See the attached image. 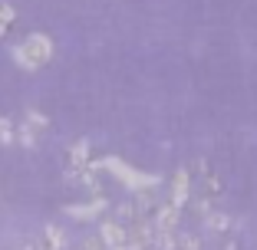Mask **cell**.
Masks as SVG:
<instances>
[{"label":"cell","instance_id":"1","mask_svg":"<svg viewBox=\"0 0 257 250\" xmlns=\"http://www.w3.org/2000/svg\"><path fill=\"white\" fill-rule=\"evenodd\" d=\"M14 60H17V66H23V69L46 66V63L53 60V40L46 37V33H30V37L14 50Z\"/></svg>","mask_w":257,"mask_h":250},{"label":"cell","instance_id":"2","mask_svg":"<svg viewBox=\"0 0 257 250\" xmlns=\"http://www.w3.org/2000/svg\"><path fill=\"white\" fill-rule=\"evenodd\" d=\"M89 168H106L109 174H115L125 188H132V191H145V188H155V184L162 181L159 174H145V171H136V168H128L125 161H119V158H102V161H92Z\"/></svg>","mask_w":257,"mask_h":250},{"label":"cell","instance_id":"3","mask_svg":"<svg viewBox=\"0 0 257 250\" xmlns=\"http://www.w3.org/2000/svg\"><path fill=\"white\" fill-rule=\"evenodd\" d=\"M99 240L106 243V250H128V230L119 220H102L99 227Z\"/></svg>","mask_w":257,"mask_h":250},{"label":"cell","instance_id":"4","mask_svg":"<svg viewBox=\"0 0 257 250\" xmlns=\"http://www.w3.org/2000/svg\"><path fill=\"white\" fill-rule=\"evenodd\" d=\"M69 171L66 174H79V171H86V168L92 165V158H89V142L86 138H79V142H73L69 145Z\"/></svg>","mask_w":257,"mask_h":250},{"label":"cell","instance_id":"5","mask_svg":"<svg viewBox=\"0 0 257 250\" xmlns=\"http://www.w3.org/2000/svg\"><path fill=\"white\" fill-rule=\"evenodd\" d=\"M102 211H106V197H96V201H89V204H69L66 207V214L73 220H96Z\"/></svg>","mask_w":257,"mask_h":250},{"label":"cell","instance_id":"6","mask_svg":"<svg viewBox=\"0 0 257 250\" xmlns=\"http://www.w3.org/2000/svg\"><path fill=\"white\" fill-rule=\"evenodd\" d=\"M168 204L175 207V211H182L185 204H188V171H175V181H172V201Z\"/></svg>","mask_w":257,"mask_h":250},{"label":"cell","instance_id":"7","mask_svg":"<svg viewBox=\"0 0 257 250\" xmlns=\"http://www.w3.org/2000/svg\"><path fill=\"white\" fill-rule=\"evenodd\" d=\"M178 214H182V211H175L172 204H159V207H155L152 227H155V230H175V227H178Z\"/></svg>","mask_w":257,"mask_h":250},{"label":"cell","instance_id":"8","mask_svg":"<svg viewBox=\"0 0 257 250\" xmlns=\"http://www.w3.org/2000/svg\"><path fill=\"white\" fill-rule=\"evenodd\" d=\"M40 240L46 243V250H66V234H63V227H56V224H46Z\"/></svg>","mask_w":257,"mask_h":250},{"label":"cell","instance_id":"9","mask_svg":"<svg viewBox=\"0 0 257 250\" xmlns=\"http://www.w3.org/2000/svg\"><path fill=\"white\" fill-rule=\"evenodd\" d=\"M204 224H208V230H214V234H224L227 227H231V217L221 211H211L208 217H204Z\"/></svg>","mask_w":257,"mask_h":250},{"label":"cell","instance_id":"10","mask_svg":"<svg viewBox=\"0 0 257 250\" xmlns=\"http://www.w3.org/2000/svg\"><path fill=\"white\" fill-rule=\"evenodd\" d=\"M23 125H27V129L37 135V132H43L46 125H50V119H46L43 112H37V109H27V122H23Z\"/></svg>","mask_w":257,"mask_h":250},{"label":"cell","instance_id":"11","mask_svg":"<svg viewBox=\"0 0 257 250\" xmlns=\"http://www.w3.org/2000/svg\"><path fill=\"white\" fill-rule=\"evenodd\" d=\"M10 142H17V129L7 115H0V145H10Z\"/></svg>","mask_w":257,"mask_h":250},{"label":"cell","instance_id":"12","mask_svg":"<svg viewBox=\"0 0 257 250\" xmlns=\"http://www.w3.org/2000/svg\"><path fill=\"white\" fill-rule=\"evenodd\" d=\"M175 250H204V243L195 234H178V247Z\"/></svg>","mask_w":257,"mask_h":250},{"label":"cell","instance_id":"13","mask_svg":"<svg viewBox=\"0 0 257 250\" xmlns=\"http://www.w3.org/2000/svg\"><path fill=\"white\" fill-rule=\"evenodd\" d=\"M14 20H17V7L4 0V4H0V23H4V27H14Z\"/></svg>","mask_w":257,"mask_h":250},{"label":"cell","instance_id":"14","mask_svg":"<svg viewBox=\"0 0 257 250\" xmlns=\"http://www.w3.org/2000/svg\"><path fill=\"white\" fill-rule=\"evenodd\" d=\"M17 142L27 145V148H33V145H37V135H33V132L27 129V125H20V129H17Z\"/></svg>","mask_w":257,"mask_h":250},{"label":"cell","instance_id":"15","mask_svg":"<svg viewBox=\"0 0 257 250\" xmlns=\"http://www.w3.org/2000/svg\"><path fill=\"white\" fill-rule=\"evenodd\" d=\"M204 194H208V197H218L221 194V181L214 178V174H208V178H204Z\"/></svg>","mask_w":257,"mask_h":250},{"label":"cell","instance_id":"16","mask_svg":"<svg viewBox=\"0 0 257 250\" xmlns=\"http://www.w3.org/2000/svg\"><path fill=\"white\" fill-rule=\"evenodd\" d=\"M83 250H106V243L99 240V237H86V240H83Z\"/></svg>","mask_w":257,"mask_h":250},{"label":"cell","instance_id":"17","mask_svg":"<svg viewBox=\"0 0 257 250\" xmlns=\"http://www.w3.org/2000/svg\"><path fill=\"white\" fill-rule=\"evenodd\" d=\"M7 30H10V27H4V23H0V40L7 37Z\"/></svg>","mask_w":257,"mask_h":250},{"label":"cell","instance_id":"18","mask_svg":"<svg viewBox=\"0 0 257 250\" xmlns=\"http://www.w3.org/2000/svg\"><path fill=\"white\" fill-rule=\"evenodd\" d=\"M224 250H237V243H227V247H224Z\"/></svg>","mask_w":257,"mask_h":250}]
</instances>
